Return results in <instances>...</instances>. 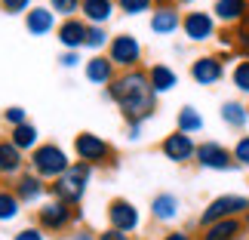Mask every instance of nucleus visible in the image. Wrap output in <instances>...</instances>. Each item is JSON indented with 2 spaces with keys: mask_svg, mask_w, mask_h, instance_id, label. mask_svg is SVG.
I'll return each mask as SVG.
<instances>
[{
  "mask_svg": "<svg viewBox=\"0 0 249 240\" xmlns=\"http://www.w3.org/2000/svg\"><path fill=\"white\" fill-rule=\"evenodd\" d=\"M105 95L120 108V114L126 117V123H145L151 114L157 111V95L151 90L148 71L132 68V71H120L117 77L108 83Z\"/></svg>",
  "mask_w": 249,
  "mask_h": 240,
  "instance_id": "1",
  "label": "nucleus"
},
{
  "mask_svg": "<svg viewBox=\"0 0 249 240\" xmlns=\"http://www.w3.org/2000/svg\"><path fill=\"white\" fill-rule=\"evenodd\" d=\"M89 179H92V166H89V163L74 160L65 176L50 182V194H53V200H62V203H68V206H80Z\"/></svg>",
  "mask_w": 249,
  "mask_h": 240,
  "instance_id": "2",
  "label": "nucleus"
},
{
  "mask_svg": "<svg viewBox=\"0 0 249 240\" xmlns=\"http://www.w3.org/2000/svg\"><path fill=\"white\" fill-rule=\"evenodd\" d=\"M71 163L74 160L68 157V151H65L62 145H55V142H40V145L31 151V157H28L31 172L40 176L43 182H55L59 176H65Z\"/></svg>",
  "mask_w": 249,
  "mask_h": 240,
  "instance_id": "3",
  "label": "nucleus"
},
{
  "mask_svg": "<svg viewBox=\"0 0 249 240\" xmlns=\"http://www.w3.org/2000/svg\"><path fill=\"white\" fill-rule=\"evenodd\" d=\"M34 225L43 234H65L71 231V225H77V206H68L62 200H46V203L37 206Z\"/></svg>",
  "mask_w": 249,
  "mask_h": 240,
  "instance_id": "4",
  "label": "nucleus"
},
{
  "mask_svg": "<svg viewBox=\"0 0 249 240\" xmlns=\"http://www.w3.org/2000/svg\"><path fill=\"white\" fill-rule=\"evenodd\" d=\"M246 213H249V197L246 194H222V197H215V200L206 203V209L197 219V225L206 228V225L225 222V219H243Z\"/></svg>",
  "mask_w": 249,
  "mask_h": 240,
  "instance_id": "5",
  "label": "nucleus"
},
{
  "mask_svg": "<svg viewBox=\"0 0 249 240\" xmlns=\"http://www.w3.org/2000/svg\"><path fill=\"white\" fill-rule=\"evenodd\" d=\"M74 154L80 163H89V166H102L114 157V145L108 139L95 136V132H77L74 136Z\"/></svg>",
  "mask_w": 249,
  "mask_h": 240,
  "instance_id": "6",
  "label": "nucleus"
},
{
  "mask_svg": "<svg viewBox=\"0 0 249 240\" xmlns=\"http://www.w3.org/2000/svg\"><path fill=\"white\" fill-rule=\"evenodd\" d=\"M108 59H111L114 68H120V71L139 68V62H142V43H139V37H132V34H114L111 43H108Z\"/></svg>",
  "mask_w": 249,
  "mask_h": 240,
  "instance_id": "7",
  "label": "nucleus"
},
{
  "mask_svg": "<svg viewBox=\"0 0 249 240\" xmlns=\"http://www.w3.org/2000/svg\"><path fill=\"white\" fill-rule=\"evenodd\" d=\"M194 163H197V166H203V169H215V172H228V169L237 166L231 148L218 145V142H200L197 154H194Z\"/></svg>",
  "mask_w": 249,
  "mask_h": 240,
  "instance_id": "8",
  "label": "nucleus"
},
{
  "mask_svg": "<svg viewBox=\"0 0 249 240\" xmlns=\"http://www.w3.org/2000/svg\"><path fill=\"white\" fill-rule=\"evenodd\" d=\"M181 31L191 43H206L215 37V18L206 9H191V13L181 16Z\"/></svg>",
  "mask_w": 249,
  "mask_h": 240,
  "instance_id": "9",
  "label": "nucleus"
},
{
  "mask_svg": "<svg viewBox=\"0 0 249 240\" xmlns=\"http://www.w3.org/2000/svg\"><path fill=\"white\" fill-rule=\"evenodd\" d=\"M160 154L172 163H178V166H185V163H191L197 154V142H194V136H185V132L176 129V132H169V136H163Z\"/></svg>",
  "mask_w": 249,
  "mask_h": 240,
  "instance_id": "10",
  "label": "nucleus"
},
{
  "mask_svg": "<svg viewBox=\"0 0 249 240\" xmlns=\"http://www.w3.org/2000/svg\"><path fill=\"white\" fill-rule=\"evenodd\" d=\"M139 225H142V213L136 209L132 200L117 197V200L108 203V228H117L123 234H132V231H139Z\"/></svg>",
  "mask_w": 249,
  "mask_h": 240,
  "instance_id": "11",
  "label": "nucleus"
},
{
  "mask_svg": "<svg viewBox=\"0 0 249 240\" xmlns=\"http://www.w3.org/2000/svg\"><path fill=\"white\" fill-rule=\"evenodd\" d=\"M13 194L22 200V206H40V200L50 194V182H43L40 176H34L31 169L22 172V176L16 179V185H13Z\"/></svg>",
  "mask_w": 249,
  "mask_h": 240,
  "instance_id": "12",
  "label": "nucleus"
},
{
  "mask_svg": "<svg viewBox=\"0 0 249 240\" xmlns=\"http://www.w3.org/2000/svg\"><path fill=\"white\" fill-rule=\"evenodd\" d=\"M225 77V59L222 55H197L191 62V80L200 86H215Z\"/></svg>",
  "mask_w": 249,
  "mask_h": 240,
  "instance_id": "13",
  "label": "nucleus"
},
{
  "mask_svg": "<svg viewBox=\"0 0 249 240\" xmlns=\"http://www.w3.org/2000/svg\"><path fill=\"white\" fill-rule=\"evenodd\" d=\"M86 25L80 16H74V18H62L59 28H55V37H59V43L65 46L68 53H80L83 50V40H86Z\"/></svg>",
  "mask_w": 249,
  "mask_h": 240,
  "instance_id": "14",
  "label": "nucleus"
},
{
  "mask_svg": "<svg viewBox=\"0 0 249 240\" xmlns=\"http://www.w3.org/2000/svg\"><path fill=\"white\" fill-rule=\"evenodd\" d=\"M28 157L9 139H0V179H18L25 172Z\"/></svg>",
  "mask_w": 249,
  "mask_h": 240,
  "instance_id": "15",
  "label": "nucleus"
},
{
  "mask_svg": "<svg viewBox=\"0 0 249 240\" xmlns=\"http://www.w3.org/2000/svg\"><path fill=\"white\" fill-rule=\"evenodd\" d=\"M213 18L222 25H243L249 18V0H215Z\"/></svg>",
  "mask_w": 249,
  "mask_h": 240,
  "instance_id": "16",
  "label": "nucleus"
},
{
  "mask_svg": "<svg viewBox=\"0 0 249 240\" xmlns=\"http://www.w3.org/2000/svg\"><path fill=\"white\" fill-rule=\"evenodd\" d=\"M151 31L154 34H160V37H169V34H176L178 28H181V13L176 6H154L151 9Z\"/></svg>",
  "mask_w": 249,
  "mask_h": 240,
  "instance_id": "17",
  "label": "nucleus"
},
{
  "mask_svg": "<svg viewBox=\"0 0 249 240\" xmlns=\"http://www.w3.org/2000/svg\"><path fill=\"white\" fill-rule=\"evenodd\" d=\"M114 9H117V0H80V13L86 25L105 28L114 18Z\"/></svg>",
  "mask_w": 249,
  "mask_h": 240,
  "instance_id": "18",
  "label": "nucleus"
},
{
  "mask_svg": "<svg viewBox=\"0 0 249 240\" xmlns=\"http://www.w3.org/2000/svg\"><path fill=\"white\" fill-rule=\"evenodd\" d=\"M25 28H28V34H34V37L53 34L55 31V13L50 6H31L25 13Z\"/></svg>",
  "mask_w": 249,
  "mask_h": 240,
  "instance_id": "19",
  "label": "nucleus"
},
{
  "mask_svg": "<svg viewBox=\"0 0 249 240\" xmlns=\"http://www.w3.org/2000/svg\"><path fill=\"white\" fill-rule=\"evenodd\" d=\"M83 74H86V80L95 83V86H108L114 77H117V68L111 65L108 55L99 53V55H92V59L83 65Z\"/></svg>",
  "mask_w": 249,
  "mask_h": 240,
  "instance_id": "20",
  "label": "nucleus"
},
{
  "mask_svg": "<svg viewBox=\"0 0 249 240\" xmlns=\"http://www.w3.org/2000/svg\"><path fill=\"white\" fill-rule=\"evenodd\" d=\"M243 231H246L243 219H225V222L200 228V240H240Z\"/></svg>",
  "mask_w": 249,
  "mask_h": 240,
  "instance_id": "21",
  "label": "nucleus"
},
{
  "mask_svg": "<svg viewBox=\"0 0 249 240\" xmlns=\"http://www.w3.org/2000/svg\"><path fill=\"white\" fill-rule=\"evenodd\" d=\"M151 216H154V222H176V219L181 216V200L176 194H169V191H163V194H157L154 200H151Z\"/></svg>",
  "mask_w": 249,
  "mask_h": 240,
  "instance_id": "22",
  "label": "nucleus"
},
{
  "mask_svg": "<svg viewBox=\"0 0 249 240\" xmlns=\"http://www.w3.org/2000/svg\"><path fill=\"white\" fill-rule=\"evenodd\" d=\"M148 80H151V90H154V95H166L178 86V74L169 68V65L157 62L148 68Z\"/></svg>",
  "mask_w": 249,
  "mask_h": 240,
  "instance_id": "23",
  "label": "nucleus"
},
{
  "mask_svg": "<svg viewBox=\"0 0 249 240\" xmlns=\"http://www.w3.org/2000/svg\"><path fill=\"white\" fill-rule=\"evenodd\" d=\"M9 142L22 151V154H31V151L40 145V132H37V127L31 120L22 123V127H16V129H9Z\"/></svg>",
  "mask_w": 249,
  "mask_h": 240,
  "instance_id": "24",
  "label": "nucleus"
},
{
  "mask_svg": "<svg viewBox=\"0 0 249 240\" xmlns=\"http://www.w3.org/2000/svg\"><path fill=\"white\" fill-rule=\"evenodd\" d=\"M22 216V200L13 194V188H0V225H9Z\"/></svg>",
  "mask_w": 249,
  "mask_h": 240,
  "instance_id": "25",
  "label": "nucleus"
},
{
  "mask_svg": "<svg viewBox=\"0 0 249 240\" xmlns=\"http://www.w3.org/2000/svg\"><path fill=\"white\" fill-rule=\"evenodd\" d=\"M222 120L231 129H243L249 123V105H243V102H225L222 105Z\"/></svg>",
  "mask_w": 249,
  "mask_h": 240,
  "instance_id": "26",
  "label": "nucleus"
},
{
  "mask_svg": "<svg viewBox=\"0 0 249 240\" xmlns=\"http://www.w3.org/2000/svg\"><path fill=\"white\" fill-rule=\"evenodd\" d=\"M176 123H178V132H185V136H194V132L203 129V117H200V111L194 105H185V108L176 114Z\"/></svg>",
  "mask_w": 249,
  "mask_h": 240,
  "instance_id": "27",
  "label": "nucleus"
},
{
  "mask_svg": "<svg viewBox=\"0 0 249 240\" xmlns=\"http://www.w3.org/2000/svg\"><path fill=\"white\" fill-rule=\"evenodd\" d=\"M108 43H111V37H108V31H105V28H99V25H89V28H86L83 50H92L95 55H99V53H102Z\"/></svg>",
  "mask_w": 249,
  "mask_h": 240,
  "instance_id": "28",
  "label": "nucleus"
},
{
  "mask_svg": "<svg viewBox=\"0 0 249 240\" xmlns=\"http://www.w3.org/2000/svg\"><path fill=\"white\" fill-rule=\"evenodd\" d=\"M231 83L237 86V92L249 95V55L234 65V71H231Z\"/></svg>",
  "mask_w": 249,
  "mask_h": 240,
  "instance_id": "29",
  "label": "nucleus"
},
{
  "mask_svg": "<svg viewBox=\"0 0 249 240\" xmlns=\"http://www.w3.org/2000/svg\"><path fill=\"white\" fill-rule=\"evenodd\" d=\"M117 9L123 16H142L154 9V0H117Z\"/></svg>",
  "mask_w": 249,
  "mask_h": 240,
  "instance_id": "30",
  "label": "nucleus"
},
{
  "mask_svg": "<svg viewBox=\"0 0 249 240\" xmlns=\"http://www.w3.org/2000/svg\"><path fill=\"white\" fill-rule=\"evenodd\" d=\"M46 6H50L55 16H62V18H74L80 13V0H50Z\"/></svg>",
  "mask_w": 249,
  "mask_h": 240,
  "instance_id": "31",
  "label": "nucleus"
},
{
  "mask_svg": "<svg viewBox=\"0 0 249 240\" xmlns=\"http://www.w3.org/2000/svg\"><path fill=\"white\" fill-rule=\"evenodd\" d=\"M3 123H6L9 129L22 127V123H28V111L22 108V105H9V108L3 111Z\"/></svg>",
  "mask_w": 249,
  "mask_h": 240,
  "instance_id": "32",
  "label": "nucleus"
},
{
  "mask_svg": "<svg viewBox=\"0 0 249 240\" xmlns=\"http://www.w3.org/2000/svg\"><path fill=\"white\" fill-rule=\"evenodd\" d=\"M231 154H234V163H237V166H249V132H243V136L234 142Z\"/></svg>",
  "mask_w": 249,
  "mask_h": 240,
  "instance_id": "33",
  "label": "nucleus"
},
{
  "mask_svg": "<svg viewBox=\"0 0 249 240\" xmlns=\"http://www.w3.org/2000/svg\"><path fill=\"white\" fill-rule=\"evenodd\" d=\"M31 3L34 0H0V9L9 13V16H25L28 9H31Z\"/></svg>",
  "mask_w": 249,
  "mask_h": 240,
  "instance_id": "34",
  "label": "nucleus"
},
{
  "mask_svg": "<svg viewBox=\"0 0 249 240\" xmlns=\"http://www.w3.org/2000/svg\"><path fill=\"white\" fill-rule=\"evenodd\" d=\"M231 37H234V46H240L243 53H249V25H246V22L237 25V31H234Z\"/></svg>",
  "mask_w": 249,
  "mask_h": 240,
  "instance_id": "35",
  "label": "nucleus"
},
{
  "mask_svg": "<svg viewBox=\"0 0 249 240\" xmlns=\"http://www.w3.org/2000/svg\"><path fill=\"white\" fill-rule=\"evenodd\" d=\"M13 240H46V234L37 225H28V228H22V231H16Z\"/></svg>",
  "mask_w": 249,
  "mask_h": 240,
  "instance_id": "36",
  "label": "nucleus"
},
{
  "mask_svg": "<svg viewBox=\"0 0 249 240\" xmlns=\"http://www.w3.org/2000/svg\"><path fill=\"white\" fill-rule=\"evenodd\" d=\"M59 65H62V68H77V65H80V53H68V50H65L59 55Z\"/></svg>",
  "mask_w": 249,
  "mask_h": 240,
  "instance_id": "37",
  "label": "nucleus"
},
{
  "mask_svg": "<svg viewBox=\"0 0 249 240\" xmlns=\"http://www.w3.org/2000/svg\"><path fill=\"white\" fill-rule=\"evenodd\" d=\"M126 139L129 142H142V139H145V123H129V127H126Z\"/></svg>",
  "mask_w": 249,
  "mask_h": 240,
  "instance_id": "38",
  "label": "nucleus"
},
{
  "mask_svg": "<svg viewBox=\"0 0 249 240\" xmlns=\"http://www.w3.org/2000/svg\"><path fill=\"white\" fill-rule=\"evenodd\" d=\"M99 240H132V237L123 234V231H117V228H105V231L99 234Z\"/></svg>",
  "mask_w": 249,
  "mask_h": 240,
  "instance_id": "39",
  "label": "nucleus"
},
{
  "mask_svg": "<svg viewBox=\"0 0 249 240\" xmlns=\"http://www.w3.org/2000/svg\"><path fill=\"white\" fill-rule=\"evenodd\" d=\"M71 240H99V234H92V231H86V228H77V231L71 234Z\"/></svg>",
  "mask_w": 249,
  "mask_h": 240,
  "instance_id": "40",
  "label": "nucleus"
},
{
  "mask_svg": "<svg viewBox=\"0 0 249 240\" xmlns=\"http://www.w3.org/2000/svg\"><path fill=\"white\" fill-rule=\"evenodd\" d=\"M163 240H194V234H188V231H169V234H163Z\"/></svg>",
  "mask_w": 249,
  "mask_h": 240,
  "instance_id": "41",
  "label": "nucleus"
},
{
  "mask_svg": "<svg viewBox=\"0 0 249 240\" xmlns=\"http://www.w3.org/2000/svg\"><path fill=\"white\" fill-rule=\"evenodd\" d=\"M172 3H178V6H191V3H197V0H172Z\"/></svg>",
  "mask_w": 249,
  "mask_h": 240,
  "instance_id": "42",
  "label": "nucleus"
},
{
  "mask_svg": "<svg viewBox=\"0 0 249 240\" xmlns=\"http://www.w3.org/2000/svg\"><path fill=\"white\" fill-rule=\"evenodd\" d=\"M172 0H154V6H169Z\"/></svg>",
  "mask_w": 249,
  "mask_h": 240,
  "instance_id": "43",
  "label": "nucleus"
},
{
  "mask_svg": "<svg viewBox=\"0 0 249 240\" xmlns=\"http://www.w3.org/2000/svg\"><path fill=\"white\" fill-rule=\"evenodd\" d=\"M243 225H246V228H249V213H246V216H243Z\"/></svg>",
  "mask_w": 249,
  "mask_h": 240,
  "instance_id": "44",
  "label": "nucleus"
},
{
  "mask_svg": "<svg viewBox=\"0 0 249 240\" xmlns=\"http://www.w3.org/2000/svg\"><path fill=\"white\" fill-rule=\"evenodd\" d=\"M0 188H3V185H0Z\"/></svg>",
  "mask_w": 249,
  "mask_h": 240,
  "instance_id": "45",
  "label": "nucleus"
},
{
  "mask_svg": "<svg viewBox=\"0 0 249 240\" xmlns=\"http://www.w3.org/2000/svg\"><path fill=\"white\" fill-rule=\"evenodd\" d=\"M246 240H249V237H246Z\"/></svg>",
  "mask_w": 249,
  "mask_h": 240,
  "instance_id": "46",
  "label": "nucleus"
}]
</instances>
